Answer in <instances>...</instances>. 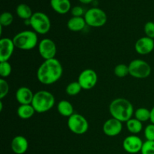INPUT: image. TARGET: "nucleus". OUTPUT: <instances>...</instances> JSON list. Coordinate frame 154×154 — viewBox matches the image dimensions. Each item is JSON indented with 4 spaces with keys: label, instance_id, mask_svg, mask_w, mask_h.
<instances>
[{
    "label": "nucleus",
    "instance_id": "f257e3e1",
    "mask_svg": "<svg viewBox=\"0 0 154 154\" xmlns=\"http://www.w3.org/2000/svg\"><path fill=\"white\" fill-rule=\"evenodd\" d=\"M63 66L57 59L45 60L37 71V78L39 82L45 85L55 84L62 78Z\"/></svg>",
    "mask_w": 154,
    "mask_h": 154
},
{
    "label": "nucleus",
    "instance_id": "f03ea898",
    "mask_svg": "<svg viewBox=\"0 0 154 154\" xmlns=\"http://www.w3.org/2000/svg\"><path fill=\"white\" fill-rule=\"evenodd\" d=\"M109 111L113 118L117 119L120 122H127L132 118L134 108L129 100L123 98H118L111 102Z\"/></svg>",
    "mask_w": 154,
    "mask_h": 154
},
{
    "label": "nucleus",
    "instance_id": "7ed1b4c3",
    "mask_svg": "<svg viewBox=\"0 0 154 154\" xmlns=\"http://www.w3.org/2000/svg\"><path fill=\"white\" fill-rule=\"evenodd\" d=\"M55 104L54 96L46 90H41L34 94L31 105L35 112L42 114L52 109Z\"/></svg>",
    "mask_w": 154,
    "mask_h": 154
},
{
    "label": "nucleus",
    "instance_id": "20e7f679",
    "mask_svg": "<svg viewBox=\"0 0 154 154\" xmlns=\"http://www.w3.org/2000/svg\"><path fill=\"white\" fill-rule=\"evenodd\" d=\"M13 42L15 48L22 51H30L37 46L38 38L35 32L26 30L15 35Z\"/></svg>",
    "mask_w": 154,
    "mask_h": 154
},
{
    "label": "nucleus",
    "instance_id": "39448f33",
    "mask_svg": "<svg viewBox=\"0 0 154 154\" xmlns=\"http://www.w3.org/2000/svg\"><path fill=\"white\" fill-rule=\"evenodd\" d=\"M29 25L32 28L33 31L37 34L45 35L51 29V23L49 17L46 14L38 11L33 13L32 16L29 19Z\"/></svg>",
    "mask_w": 154,
    "mask_h": 154
},
{
    "label": "nucleus",
    "instance_id": "423d86ee",
    "mask_svg": "<svg viewBox=\"0 0 154 154\" xmlns=\"http://www.w3.org/2000/svg\"><path fill=\"white\" fill-rule=\"evenodd\" d=\"M84 20L89 26L101 27L106 23L108 17L106 13L101 8H92L85 12Z\"/></svg>",
    "mask_w": 154,
    "mask_h": 154
},
{
    "label": "nucleus",
    "instance_id": "0eeeda50",
    "mask_svg": "<svg viewBox=\"0 0 154 154\" xmlns=\"http://www.w3.org/2000/svg\"><path fill=\"white\" fill-rule=\"evenodd\" d=\"M129 75L138 79H144L150 76L151 67L150 65L142 60H134L129 65Z\"/></svg>",
    "mask_w": 154,
    "mask_h": 154
},
{
    "label": "nucleus",
    "instance_id": "6e6552de",
    "mask_svg": "<svg viewBox=\"0 0 154 154\" xmlns=\"http://www.w3.org/2000/svg\"><path fill=\"white\" fill-rule=\"evenodd\" d=\"M67 125L69 130L75 135H84L89 129L88 121L80 114H73L69 117Z\"/></svg>",
    "mask_w": 154,
    "mask_h": 154
},
{
    "label": "nucleus",
    "instance_id": "1a4fd4ad",
    "mask_svg": "<svg viewBox=\"0 0 154 154\" xmlns=\"http://www.w3.org/2000/svg\"><path fill=\"white\" fill-rule=\"evenodd\" d=\"M78 81L83 90H91L97 84L98 75L93 69H84L80 73Z\"/></svg>",
    "mask_w": 154,
    "mask_h": 154
},
{
    "label": "nucleus",
    "instance_id": "9d476101",
    "mask_svg": "<svg viewBox=\"0 0 154 154\" xmlns=\"http://www.w3.org/2000/svg\"><path fill=\"white\" fill-rule=\"evenodd\" d=\"M38 53L45 60L55 58L57 54V45L50 38H44L38 43Z\"/></svg>",
    "mask_w": 154,
    "mask_h": 154
},
{
    "label": "nucleus",
    "instance_id": "9b49d317",
    "mask_svg": "<svg viewBox=\"0 0 154 154\" xmlns=\"http://www.w3.org/2000/svg\"><path fill=\"white\" fill-rule=\"evenodd\" d=\"M144 142L136 135H131L125 138L123 141V147L124 150L131 154L138 153L141 151Z\"/></svg>",
    "mask_w": 154,
    "mask_h": 154
},
{
    "label": "nucleus",
    "instance_id": "f8f14e48",
    "mask_svg": "<svg viewBox=\"0 0 154 154\" xmlns=\"http://www.w3.org/2000/svg\"><path fill=\"white\" fill-rule=\"evenodd\" d=\"M15 45L13 39L2 38L0 39V62H8L13 54Z\"/></svg>",
    "mask_w": 154,
    "mask_h": 154
},
{
    "label": "nucleus",
    "instance_id": "ddd939ff",
    "mask_svg": "<svg viewBox=\"0 0 154 154\" xmlns=\"http://www.w3.org/2000/svg\"><path fill=\"white\" fill-rule=\"evenodd\" d=\"M103 132L107 136L114 137L121 133L123 129L122 122L114 118H110L105 122L103 125Z\"/></svg>",
    "mask_w": 154,
    "mask_h": 154
},
{
    "label": "nucleus",
    "instance_id": "4468645a",
    "mask_svg": "<svg viewBox=\"0 0 154 154\" xmlns=\"http://www.w3.org/2000/svg\"><path fill=\"white\" fill-rule=\"evenodd\" d=\"M135 49L140 55H147L153 51L154 40L147 36L141 38L135 42Z\"/></svg>",
    "mask_w": 154,
    "mask_h": 154
},
{
    "label": "nucleus",
    "instance_id": "2eb2a0df",
    "mask_svg": "<svg viewBox=\"0 0 154 154\" xmlns=\"http://www.w3.org/2000/svg\"><path fill=\"white\" fill-rule=\"evenodd\" d=\"M15 97L20 105H31L34 93L29 87H21L17 90Z\"/></svg>",
    "mask_w": 154,
    "mask_h": 154
},
{
    "label": "nucleus",
    "instance_id": "dca6fc26",
    "mask_svg": "<svg viewBox=\"0 0 154 154\" xmlns=\"http://www.w3.org/2000/svg\"><path fill=\"white\" fill-rule=\"evenodd\" d=\"M11 147L15 154H24L28 150V141L23 135H17L12 139Z\"/></svg>",
    "mask_w": 154,
    "mask_h": 154
},
{
    "label": "nucleus",
    "instance_id": "f3484780",
    "mask_svg": "<svg viewBox=\"0 0 154 154\" xmlns=\"http://www.w3.org/2000/svg\"><path fill=\"white\" fill-rule=\"evenodd\" d=\"M51 6L54 11L60 14H65L72 9L69 0H51Z\"/></svg>",
    "mask_w": 154,
    "mask_h": 154
},
{
    "label": "nucleus",
    "instance_id": "a211bd4d",
    "mask_svg": "<svg viewBox=\"0 0 154 154\" xmlns=\"http://www.w3.org/2000/svg\"><path fill=\"white\" fill-rule=\"evenodd\" d=\"M86 25L87 23L83 17H72L67 23L68 28L72 32L82 31Z\"/></svg>",
    "mask_w": 154,
    "mask_h": 154
},
{
    "label": "nucleus",
    "instance_id": "6ab92c4d",
    "mask_svg": "<svg viewBox=\"0 0 154 154\" xmlns=\"http://www.w3.org/2000/svg\"><path fill=\"white\" fill-rule=\"evenodd\" d=\"M57 111L63 117H70L74 113L72 104L67 100H61L57 105Z\"/></svg>",
    "mask_w": 154,
    "mask_h": 154
},
{
    "label": "nucleus",
    "instance_id": "aec40b11",
    "mask_svg": "<svg viewBox=\"0 0 154 154\" xmlns=\"http://www.w3.org/2000/svg\"><path fill=\"white\" fill-rule=\"evenodd\" d=\"M35 113V111L32 105H20L17 111V116L23 120H28L31 118Z\"/></svg>",
    "mask_w": 154,
    "mask_h": 154
},
{
    "label": "nucleus",
    "instance_id": "412c9836",
    "mask_svg": "<svg viewBox=\"0 0 154 154\" xmlns=\"http://www.w3.org/2000/svg\"><path fill=\"white\" fill-rule=\"evenodd\" d=\"M16 13L20 18L24 20H29L33 14L31 8L26 4L18 5L16 8Z\"/></svg>",
    "mask_w": 154,
    "mask_h": 154
},
{
    "label": "nucleus",
    "instance_id": "4be33fe9",
    "mask_svg": "<svg viewBox=\"0 0 154 154\" xmlns=\"http://www.w3.org/2000/svg\"><path fill=\"white\" fill-rule=\"evenodd\" d=\"M126 127L132 135H137L140 133L143 129L142 123L135 118H132L128 120L126 122Z\"/></svg>",
    "mask_w": 154,
    "mask_h": 154
},
{
    "label": "nucleus",
    "instance_id": "5701e85b",
    "mask_svg": "<svg viewBox=\"0 0 154 154\" xmlns=\"http://www.w3.org/2000/svg\"><path fill=\"white\" fill-rule=\"evenodd\" d=\"M134 114H135V118L141 121V123L150 120V111L147 108H138Z\"/></svg>",
    "mask_w": 154,
    "mask_h": 154
},
{
    "label": "nucleus",
    "instance_id": "b1692460",
    "mask_svg": "<svg viewBox=\"0 0 154 154\" xmlns=\"http://www.w3.org/2000/svg\"><path fill=\"white\" fill-rule=\"evenodd\" d=\"M82 90V87L80 85L78 81H73L68 84L66 88V92L69 96H75L79 94Z\"/></svg>",
    "mask_w": 154,
    "mask_h": 154
},
{
    "label": "nucleus",
    "instance_id": "393cba45",
    "mask_svg": "<svg viewBox=\"0 0 154 154\" xmlns=\"http://www.w3.org/2000/svg\"><path fill=\"white\" fill-rule=\"evenodd\" d=\"M114 75L117 77V78H123L129 75V66H126V64H118L117 66H115L114 69Z\"/></svg>",
    "mask_w": 154,
    "mask_h": 154
},
{
    "label": "nucleus",
    "instance_id": "a878e982",
    "mask_svg": "<svg viewBox=\"0 0 154 154\" xmlns=\"http://www.w3.org/2000/svg\"><path fill=\"white\" fill-rule=\"evenodd\" d=\"M14 17L11 12L5 11L0 16V26H8L12 23Z\"/></svg>",
    "mask_w": 154,
    "mask_h": 154
},
{
    "label": "nucleus",
    "instance_id": "bb28decb",
    "mask_svg": "<svg viewBox=\"0 0 154 154\" xmlns=\"http://www.w3.org/2000/svg\"><path fill=\"white\" fill-rule=\"evenodd\" d=\"M12 67L8 62H0V75L2 78H8L11 75Z\"/></svg>",
    "mask_w": 154,
    "mask_h": 154
},
{
    "label": "nucleus",
    "instance_id": "cd10ccee",
    "mask_svg": "<svg viewBox=\"0 0 154 154\" xmlns=\"http://www.w3.org/2000/svg\"><path fill=\"white\" fill-rule=\"evenodd\" d=\"M141 154H154V141H146L141 148Z\"/></svg>",
    "mask_w": 154,
    "mask_h": 154
},
{
    "label": "nucleus",
    "instance_id": "c85d7f7f",
    "mask_svg": "<svg viewBox=\"0 0 154 154\" xmlns=\"http://www.w3.org/2000/svg\"><path fill=\"white\" fill-rule=\"evenodd\" d=\"M9 92V85L4 78L0 79V99H3Z\"/></svg>",
    "mask_w": 154,
    "mask_h": 154
},
{
    "label": "nucleus",
    "instance_id": "c756f323",
    "mask_svg": "<svg viewBox=\"0 0 154 154\" xmlns=\"http://www.w3.org/2000/svg\"><path fill=\"white\" fill-rule=\"evenodd\" d=\"M144 30L147 37L153 39L154 38V22L149 21V22L146 23L144 27Z\"/></svg>",
    "mask_w": 154,
    "mask_h": 154
},
{
    "label": "nucleus",
    "instance_id": "7c9ffc66",
    "mask_svg": "<svg viewBox=\"0 0 154 154\" xmlns=\"http://www.w3.org/2000/svg\"><path fill=\"white\" fill-rule=\"evenodd\" d=\"M144 136L147 141H154V124L147 125L144 129Z\"/></svg>",
    "mask_w": 154,
    "mask_h": 154
},
{
    "label": "nucleus",
    "instance_id": "2f4dec72",
    "mask_svg": "<svg viewBox=\"0 0 154 154\" xmlns=\"http://www.w3.org/2000/svg\"><path fill=\"white\" fill-rule=\"evenodd\" d=\"M71 13L73 17H82L84 14V8L81 6H75L71 9Z\"/></svg>",
    "mask_w": 154,
    "mask_h": 154
},
{
    "label": "nucleus",
    "instance_id": "473e14b6",
    "mask_svg": "<svg viewBox=\"0 0 154 154\" xmlns=\"http://www.w3.org/2000/svg\"><path fill=\"white\" fill-rule=\"evenodd\" d=\"M150 122H151V123L154 124V106L150 110Z\"/></svg>",
    "mask_w": 154,
    "mask_h": 154
},
{
    "label": "nucleus",
    "instance_id": "72a5a7b5",
    "mask_svg": "<svg viewBox=\"0 0 154 154\" xmlns=\"http://www.w3.org/2000/svg\"><path fill=\"white\" fill-rule=\"evenodd\" d=\"M79 1L83 4H90V2H93V0H79Z\"/></svg>",
    "mask_w": 154,
    "mask_h": 154
},
{
    "label": "nucleus",
    "instance_id": "f704fd0d",
    "mask_svg": "<svg viewBox=\"0 0 154 154\" xmlns=\"http://www.w3.org/2000/svg\"><path fill=\"white\" fill-rule=\"evenodd\" d=\"M3 108V105H2V102H0V111H2Z\"/></svg>",
    "mask_w": 154,
    "mask_h": 154
}]
</instances>
